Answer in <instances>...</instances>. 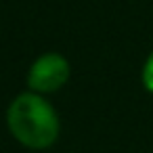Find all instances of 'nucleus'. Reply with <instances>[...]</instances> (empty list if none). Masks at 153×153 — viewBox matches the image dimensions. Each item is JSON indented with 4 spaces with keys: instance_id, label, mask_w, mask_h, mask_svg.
<instances>
[{
    "instance_id": "nucleus-1",
    "label": "nucleus",
    "mask_w": 153,
    "mask_h": 153,
    "mask_svg": "<svg viewBox=\"0 0 153 153\" xmlns=\"http://www.w3.org/2000/svg\"><path fill=\"white\" fill-rule=\"evenodd\" d=\"M9 132L27 149H48L59 138V115L40 92L17 94L7 109Z\"/></svg>"
},
{
    "instance_id": "nucleus-2",
    "label": "nucleus",
    "mask_w": 153,
    "mask_h": 153,
    "mask_svg": "<svg viewBox=\"0 0 153 153\" xmlns=\"http://www.w3.org/2000/svg\"><path fill=\"white\" fill-rule=\"evenodd\" d=\"M69 61L59 53H44L40 55L27 71V86L34 92L46 94L59 90L69 80Z\"/></svg>"
},
{
    "instance_id": "nucleus-3",
    "label": "nucleus",
    "mask_w": 153,
    "mask_h": 153,
    "mask_svg": "<svg viewBox=\"0 0 153 153\" xmlns=\"http://www.w3.org/2000/svg\"><path fill=\"white\" fill-rule=\"evenodd\" d=\"M140 80H143L145 90L153 94V51L145 59V65H143V71H140Z\"/></svg>"
}]
</instances>
